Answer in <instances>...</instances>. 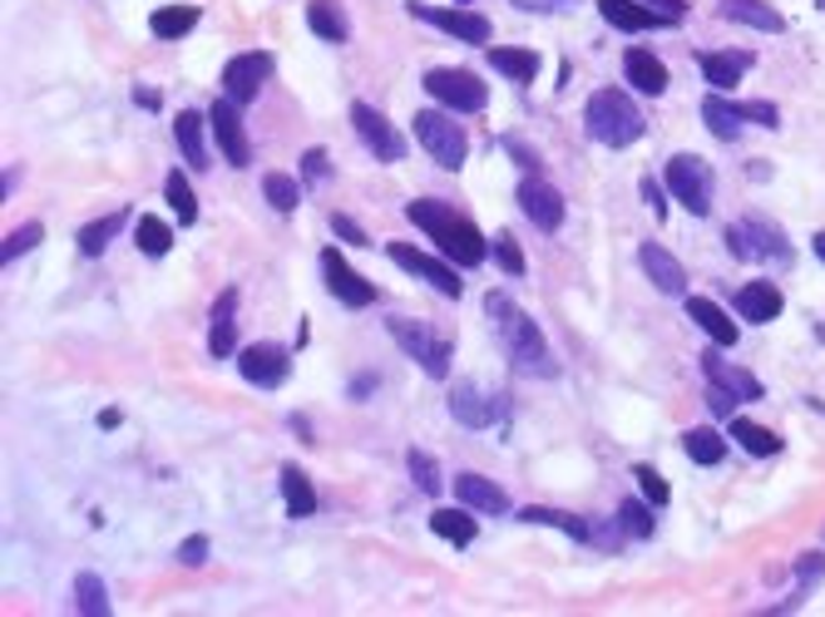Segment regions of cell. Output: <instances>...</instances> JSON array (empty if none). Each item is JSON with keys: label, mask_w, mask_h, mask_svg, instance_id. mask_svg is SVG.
Segmentation results:
<instances>
[{"label": "cell", "mask_w": 825, "mask_h": 617, "mask_svg": "<svg viewBox=\"0 0 825 617\" xmlns=\"http://www.w3.org/2000/svg\"><path fill=\"white\" fill-rule=\"evenodd\" d=\"M326 174H332V158H326V148H306V158H302V178H306V184H322Z\"/></svg>", "instance_id": "cell-49"}, {"label": "cell", "mask_w": 825, "mask_h": 617, "mask_svg": "<svg viewBox=\"0 0 825 617\" xmlns=\"http://www.w3.org/2000/svg\"><path fill=\"white\" fill-rule=\"evenodd\" d=\"M484 316H490L494 342L504 346V356H510V366L520 370V376H534V380H554L558 376L554 351H549L544 332H539L534 316H524L520 306L510 302V296L490 292V296H484Z\"/></svg>", "instance_id": "cell-1"}, {"label": "cell", "mask_w": 825, "mask_h": 617, "mask_svg": "<svg viewBox=\"0 0 825 617\" xmlns=\"http://www.w3.org/2000/svg\"><path fill=\"white\" fill-rule=\"evenodd\" d=\"M702 370H707V380H712L717 390H727V396H737V400H761V380L751 376V370L732 366V360H722V351H707V356H702Z\"/></svg>", "instance_id": "cell-20"}, {"label": "cell", "mask_w": 825, "mask_h": 617, "mask_svg": "<svg viewBox=\"0 0 825 617\" xmlns=\"http://www.w3.org/2000/svg\"><path fill=\"white\" fill-rule=\"evenodd\" d=\"M707 406H712V415H732L737 406H742V400H737V396H727V390H717V386H712V396H707Z\"/></svg>", "instance_id": "cell-54"}, {"label": "cell", "mask_w": 825, "mask_h": 617, "mask_svg": "<svg viewBox=\"0 0 825 617\" xmlns=\"http://www.w3.org/2000/svg\"><path fill=\"white\" fill-rule=\"evenodd\" d=\"M272 70H278V60L268 55V50H248V55H232L223 65V94L238 104H252L262 94V84L272 80Z\"/></svg>", "instance_id": "cell-9"}, {"label": "cell", "mask_w": 825, "mask_h": 617, "mask_svg": "<svg viewBox=\"0 0 825 617\" xmlns=\"http://www.w3.org/2000/svg\"><path fill=\"white\" fill-rule=\"evenodd\" d=\"M410 222H416L420 232H430V242H436L440 252H446L450 262H460V268H474V262H484V238L474 222H464L460 212H450L446 203H436V198H420V203H410Z\"/></svg>", "instance_id": "cell-2"}, {"label": "cell", "mask_w": 825, "mask_h": 617, "mask_svg": "<svg viewBox=\"0 0 825 617\" xmlns=\"http://www.w3.org/2000/svg\"><path fill=\"white\" fill-rule=\"evenodd\" d=\"M262 198L272 203V212H297L302 188H297V178H288V174H268L262 178Z\"/></svg>", "instance_id": "cell-41"}, {"label": "cell", "mask_w": 825, "mask_h": 617, "mask_svg": "<svg viewBox=\"0 0 825 617\" xmlns=\"http://www.w3.org/2000/svg\"><path fill=\"white\" fill-rule=\"evenodd\" d=\"M352 124L380 164H400V158H406V134H400L380 109H372V104H352Z\"/></svg>", "instance_id": "cell-10"}, {"label": "cell", "mask_w": 825, "mask_h": 617, "mask_svg": "<svg viewBox=\"0 0 825 617\" xmlns=\"http://www.w3.org/2000/svg\"><path fill=\"white\" fill-rule=\"evenodd\" d=\"M781 306H786V302H781V292L771 282H746L742 292H737V316H742V322H756V326L776 322Z\"/></svg>", "instance_id": "cell-26"}, {"label": "cell", "mask_w": 825, "mask_h": 617, "mask_svg": "<svg viewBox=\"0 0 825 617\" xmlns=\"http://www.w3.org/2000/svg\"><path fill=\"white\" fill-rule=\"evenodd\" d=\"M322 276H326V286H332L336 302H346V306H372L376 302V286L366 282V276L356 272L336 248L322 252Z\"/></svg>", "instance_id": "cell-13"}, {"label": "cell", "mask_w": 825, "mask_h": 617, "mask_svg": "<svg viewBox=\"0 0 825 617\" xmlns=\"http://www.w3.org/2000/svg\"><path fill=\"white\" fill-rule=\"evenodd\" d=\"M420 20H430V25H440L446 35L464 40V45H490V20L480 15V10H436V6H416Z\"/></svg>", "instance_id": "cell-18"}, {"label": "cell", "mask_w": 825, "mask_h": 617, "mask_svg": "<svg viewBox=\"0 0 825 617\" xmlns=\"http://www.w3.org/2000/svg\"><path fill=\"white\" fill-rule=\"evenodd\" d=\"M208 124H213V138L218 148H223V158L232 168H248L252 164V148H248V134H242V114H238V100H218L213 109H208Z\"/></svg>", "instance_id": "cell-14"}, {"label": "cell", "mask_w": 825, "mask_h": 617, "mask_svg": "<svg viewBox=\"0 0 825 617\" xmlns=\"http://www.w3.org/2000/svg\"><path fill=\"white\" fill-rule=\"evenodd\" d=\"M203 114L198 109H184L174 119V134H178V148H184V164L188 168H208V148H203Z\"/></svg>", "instance_id": "cell-32"}, {"label": "cell", "mask_w": 825, "mask_h": 617, "mask_svg": "<svg viewBox=\"0 0 825 617\" xmlns=\"http://www.w3.org/2000/svg\"><path fill=\"white\" fill-rule=\"evenodd\" d=\"M816 6H821V10H825V0H816Z\"/></svg>", "instance_id": "cell-58"}, {"label": "cell", "mask_w": 825, "mask_h": 617, "mask_svg": "<svg viewBox=\"0 0 825 617\" xmlns=\"http://www.w3.org/2000/svg\"><path fill=\"white\" fill-rule=\"evenodd\" d=\"M332 228H336V232H342V238H346V242H356V248H366V232H362V228H356V222H352V218H332Z\"/></svg>", "instance_id": "cell-55"}, {"label": "cell", "mask_w": 825, "mask_h": 617, "mask_svg": "<svg viewBox=\"0 0 825 617\" xmlns=\"http://www.w3.org/2000/svg\"><path fill=\"white\" fill-rule=\"evenodd\" d=\"M386 332H390V342H396L420 370H426V376L446 380V370H450V342L436 332V326H430V322H410V316H390Z\"/></svg>", "instance_id": "cell-5"}, {"label": "cell", "mask_w": 825, "mask_h": 617, "mask_svg": "<svg viewBox=\"0 0 825 617\" xmlns=\"http://www.w3.org/2000/svg\"><path fill=\"white\" fill-rule=\"evenodd\" d=\"M643 203L652 208V218H668V203H662V188L652 178H643Z\"/></svg>", "instance_id": "cell-53"}, {"label": "cell", "mask_w": 825, "mask_h": 617, "mask_svg": "<svg viewBox=\"0 0 825 617\" xmlns=\"http://www.w3.org/2000/svg\"><path fill=\"white\" fill-rule=\"evenodd\" d=\"M455 494H460V504L474 509V514H510V494L494 480H484V474H460V480H455Z\"/></svg>", "instance_id": "cell-22"}, {"label": "cell", "mask_w": 825, "mask_h": 617, "mask_svg": "<svg viewBox=\"0 0 825 617\" xmlns=\"http://www.w3.org/2000/svg\"><path fill=\"white\" fill-rule=\"evenodd\" d=\"M727 435H732L737 445H742L746 454H756V460H766V454H781V440L771 430H761L756 420H742V415H732V425H727Z\"/></svg>", "instance_id": "cell-35"}, {"label": "cell", "mask_w": 825, "mask_h": 617, "mask_svg": "<svg viewBox=\"0 0 825 617\" xmlns=\"http://www.w3.org/2000/svg\"><path fill=\"white\" fill-rule=\"evenodd\" d=\"M652 509H658V504H643V499H628V504L618 509L628 538H652Z\"/></svg>", "instance_id": "cell-43"}, {"label": "cell", "mask_w": 825, "mask_h": 617, "mask_svg": "<svg viewBox=\"0 0 825 617\" xmlns=\"http://www.w3.org/2000/svg\"><path fill=\"white\" fill-rule=\"evenodd\" d=\"M490 252H494V262H500L510 276H524V252H520V242H514L510 232H494Z\"/></svg>", "instance_id": "cell-45"}, {"label": "cell", "mask_w": 825, "mask_h": 617, "mask_svg": "<svg viewBox=\"0 0 825 617\" xmlns=\"http://www.w3.org/2000/svg\"><path fill=\"white\" fill-rule=\"evenodd\" d=\"M623 534H628V529H613V524H588V544H598V548H618V544H623Z\"/></svg>", "instance_id": "cell-51"}, {"label": "cell", "mask_w": 825, "mask_h": 617, "mask_svg": "<svg viewBox=\"0 0 825 617\" xmlns=\"http://www.w3.org/2000/svg\"><path fill=\"white\" fill-rule=\"evenodd\" d=\"M524 524H544V529H564L568 538H578V544H588V519L578 514H564V509H544V504H524L520 509Z\"/></svg>", "instance_id": "cell-34"}, {"label": "cell", "mask_w": 825, "mask_h": 617, "mask_svg": "<svg viewBox=\"0 0 825 617\" xmlns=\"http://www.w3.org/2000/svg\"><path fill=\"white\" fill-rule=\"evenodd\" d=\"M426 90H430V100L450 114H480L484 109V84H480V74H470V70H430Z\"/></svg>", "instance_id": "cell-8"}, {"label": "cell", "mask_w": 825, "mask_h": 617, "mask_svg": "<svg viewBox=\"0 0 825 617\" xmlns=\"http://www.w3.org/2000/svg\"><path fill=\"white\" fill-rule=\"evenodd\" d=\"M687 316H692V322L702 326L717 346H737V336H742V332H737V322L712 302V296H687Z\"/></svg>", "instance_id": "cell-25"}, {"label": "cell", "mask_w": 825, "mask_h": 617, "mask_svg": "<svg viewBox=\"0 0 825 617\" xmlns=\"http://www.w3.org/2000/svg\"><path fill=\"white\" fill-rule=\"evenodd\" d=\"M238 370H242V380L272 390V386L288 380L292 360H288V351H282V346H248V351H238Z\"/></svg>", "instance_id": "cell-16"}, {"label": "cell", "mask_w": 825, "mask_h": 617, "mask_svg": "<svg viewBox=\"0 0 825 617\" xmlns=\"http://www.w3.org/2000/svg\"><path fill=\"white\" fill-rule=\"evenodd\" d=\"M520 208H524V218L534 222L539 232H558V228H564V194H558V188H549L544 178H524V184H520Z\"/></svg>", "instance_id": "cell-15"}, {"label": "cell", "mask_w": 825, "mask_h": 617, "mask_svg": "<svg viewBox=\"0 0 825 617\" xmlns=\"http://www.w3.org/2000/svg\"><path fill=\"white\" fill-rule=\"evenodd\" d=\"M504 148H510V158H514L520 168H529V174H534V168H544V164H539V148L520 144V138H504Z\"/></svg>", "instance_id": "cell-52"}, {"label": "cell", "mask_w": 825, "mask_h": 617, "mask_svg": "<svg viewBox=\"0 0 825 617\" xmlns=\"http://www.w3.org/2000/svg\"><path fill=\"white\" fill-rule=\"evenodd\" d=\"M178 563H184V568H198V563H208V538H203V534L184 538V544H178Z\"/></svg>", "instance_id": "cell-50"}, {"label": "cell", "mask_w": 825, "mask_h": 617, "mask_svg": "<svg viewBox=\"0 0 825 617\" xmlns=\"http://www.w3.org/2000/svg\"><path fill=\"white\" fill-rule=\"evenodd\" d=\"M490 65L504 74V80H514V84H529L539 74V55L534 50H500L494 45L490 50Z\"/></svg>", "instance_id": "cell-38"}, {"label": "cell", "mask_w": 825, "mask_h": 617, "mask_svg": "<svg viewBox=\"0 0 825 617\" xmlns=\"http://www.w3.org/2000/svg\"><path fill=\"white\" fill-rule=\"evenodd\" d=\"M450 415L464 425V430H490L494 420H500V396L484 386H474V380H455L450 386Z\"/></svg>", "instance_id": "cell-11"}, {"label": "cell", "mask_w": 825, "mask_h": 617, "mask_svg": "<svg viewBox=\"0 0 825 617\" xmlns=\"http://www.w3.org/2000/svg\"><path fill=\"white\" fill-rule=\"evenodd\" d=\"M682 450L692 464H722L727 460V440L717 430H707V425H697V430L682 435Z\"/></svg>", "instance_id": "cell-37"}, {"label": "cell", "mask_w": 825, "mask_h": 617, "mask_svg": "<svg viewBox=\"0 0 825 617\" xmlns=\"http://www.w3.org/2000/svg\"><path fill=\"white\" fill-rule=\"evenodd\" d=\"M238 302H242L238 286H223L213 312H208V351H213L218 360L238 351Z\"/></svg>", "instance_id": "cell-17"}, {"label": "cell", "mask_w": 825, "mask_h": 617, "mask_svg": "<svg viewBox=\"0 0 825 617\" xmlns=\"http://www.w3.org/2000/svg\"><path fill=\"white\" fill-rule=\"evenodd\" d=\"M416 138L426 144V154L436 158L446 174H460V168H464V154H470V144H464V129L450 119L446 109L416 114Z\"/></svg>", "instance_id": "cell-7"}, {"label": "cell", "mask_w": 825, "mask_h": 617, "mask_svg": "<svg viewBox=\"0 0 825 617\" xmlns=\"http://www.w3.org/2000/svg\"><path fill=\"white\" fill-rule=\"evenodd\" d=\"M638 262H643V272H648V282L658 286L662 296H682V292H687V272H682V262H677L672 252L662 248V242H643Z\"/></svg>", "instance_id": "cell-19"}, {"label": "cell", "mask_w": 825, "mask_h": 617, "mask_svg": "<svg viewBox=\"0 0 825 617\" xmlns=\"http://www.w3.org/2000/svg\"><path fill=\"white\" fill-rule=\"evenodd\" d=\"M124 222H129V218H124V212H109V218H94V222H84V228L75 232L80 252H84V258H100V252L109 248V242L124 232Z\"/></svg>", "instance_id": "cell-33"}, {"label": "cell", "mask_w": 825, "mask_h": 617, "mask_svg": "<svg viewBox=\"0 0 825 617\" xmlns=\"http://www.w3.org/2000/svg\"><path fill=\"white\" fill-rule=\"evenodd\" d=\"M727 242H732V258H742V262H771V268H786L791 262L786 232L771 218H756V212L732 222V228H727Z\"/></svg>", "instance_id": "cell-6"}, {"label": "cell", "mask_w": 825, "mask_h": 617, "mask_svg": "<svg viewBox=\"0 0 825 617\" xmlns=\"http://www.w3.org/2000/svg\"><path fill=\"white\" fill-rule=\"evenodd\" d=\"M821 578H825V553H801L796 558V588L811 593Z\"/></svg>", "instance_id": "cell-48"}, {"label": "cell", "mask_w": 825, "mask_h": 617, "mask_svg": "<svg viewBox=\"0 0 825 617\" xmlns=\"http://www.w3.org/2000/svg\"><path fill=\"white\" fill-rule=\"evenodd\" d=\"M811 248H816V258L825 262V232H816V242H811Z\"/></svg>", "instance_id": "cell-57"}, {"label": "cell", "mask_w": 825, "mask_h": 617, "mask_svg": "<svg viewBox=\"0 0 825 617\" xmlns=\"http://www.w3.org/2000/svg\"><path fill=\"white\" fill-rule=\"evenodd\" d=\"M198 25V6H164L149 15V30L158 40H184Z\"/></svg>", "instance_id": "cell-36"}, {"label": "cell", "mask_w": 825, "mask_h": 617, "mask_svg": "<svg viewBox=\"0 0 825 617\" xmlns=\"http://www.w3.org/2000/svg\"><path fill=\"white\" fill-rule=\"evenodd\" d=\"M306 25H312V35L326 40V45H346V35H352L346 10L336 6V0H312V6H306Z\"/></svg>", "instance_id": "cell-28"}, {"label": "cell", "mask_w": 825, "mask_h": 617, "mask_svg": "<svg viewBox=\"0 0 825 617\" xmlns=\"http://www.w3.org/2000/svg\"><path fill=\"white\" fill-rule=\"evenodd\" d=\"M623 74H628V84L643 90L648 100H658V94L668 90V70H662V60L648 55V50H628V55H623Z\"/></svg>", "instance_id": "cell-27"}, {"label": "cell", "mask_w": 825, "mask_h": 617, "mask_svg": "<svg viewBox=\"0 0 825 617\" xmlns=\"http://www.w3.org/2000/svg\"><path fill=\"white\" fill-rule=\"evenodd\" d=\"M662 184H668V194L682 203L692 218H707L712 212V188H717V174L707 158L697 154H672L668 168H662Z\"/></svg>", "instance_id": "cell-4"}, {"label": "cell", "mask_w": 825, "mask_h": 617, "mask_svg": "<svg viewBox=\"0 0 825 617\" xmlns=\"http://www.w3.org/2000/svg\"><path fill=\"white\" fill-rule=\"evenodd\" d=\"M697 65H702L707 84H712L717 94H727V90L742 84V74L751 70V55H746V50H737V55H727V50H707V55H697Z\"/></svg>", "instance_id": "cell-23"}, {"label": "cell", "mask_w": 825, "mask_h": 617, "mask_svg": "<svg viewBox=\"0 0 825 617\" xmlns=\"http://www.w3.org/2000/svg\"><path fill=\"white\" fill-rule=\"evenodd\" d=\"M134 242H139L144 258H164L168 248H174V232H168L164 218H154V212H144L139 222H134Z\"/></svg>", "instance_id": "cell-39"}, {"label": "cell", "mask_w": 825, "mask_h": 617, "mask_svg": "<svg viewBox=\"0 0 825 617\" xmlns=\"http://www.w3.org/2000/svg\"><path fill=\"white\" fill-rule=\"evenodd\" d=\"M430 534H440L455 548H470L480 524L470 519V509H436V514H430Z\"/></svg>", "instance_id": "cell-31"}, {"label": "cell", "mask_w": 825, "mask_h": 617, "mask_svg": "<svg viewBox=\"0 0 825 617\" xmlns=\"http://www.w3.org/2000/svg\"><path fill=\"white\" fill-rule=\"evenodd\" d=\"M406 464H410V474H416V489H420V494H440V464L430 460L426 450H410Z\"/></svg>", "instance_id": "cell-44"}, {"label": "cell", "mask_w": 825, "mask_h": 617, "mask_svg": "<svg viewBox=\"0 0 825 617\" xmlns=\"http://www.w3.org/2000/svg\"><path fill=\"white\" fill-rule=\"evenodd\" d=\"M584 124H588V138L603 144V148H628V144L643 138V129H648L643 114H638V104H633L623 90H594L588 94Z\"/></svg>", "instance_id": "cell-3"}, {"label": "cell", "mask_w": 825, "mask_h": 617, "mask_svg": "<svg viewBox=\"0 0 825 617\" xmlns=\"http://www.w3.org/2000/svg\"><path fill=\"white\" fill-rule=\"evenodd\" d=\"M282 504H288V519H312L316 514V489L297 464H282Z\"/></svg>", "instance_id": "cell-30"}, {"label": "cell", "mask_w": 825, "mask_h": 617, "mask_svg": "<svg viewBox=\"0 0 825 617\" xmlns=\"http://www.w3.org/2000/svg\"><path fill=\"white\" fill-rule=\"evenodd\" d=\"M35 242H40V222H25V228L6 232V242H0V258L15 262V258H25V252L35 248Z\"/></svg>", "instance_id": "cell-46"}, {"label": "cell", "mask_w": 825, "mask_h": 617, "mask_svg": "<svg viewBox=\"0 0 825 617\" xmlns=\"http://www.w3.org/2000/svg\"><path fill=\"white\" fill-rule=\"evenodd\" d=\"M702 119H707V129H712L717 138H737L742 134V124L746 119V104H732L727 94H707L702 100Z\"/></svg>", "instance_id": "cell-29"}, {"label": "cell", "mask_w": 825, "mask_h": 617, "mask_svg": "<svg viewBox=\"0 0 825 617\" xmlns=\"http://www.w3.org/2000/svg\"><path fill=\"white\" fill-rule=\"evenodd\" d=\"M386 252H390V262H396V268L416 272L420 282H430V286H436V292H446V296H460V292H464L460 272H455L450 262H440V258H426V252L406 248V242H386Z\"/></svg>", "instance_id": "cell-12"}, {"label": "cell", "mask_w": 825, "mask_h": 617, "mask_svg": "<svg viewBox=\"0 0 825 617\" xmlns=\"http://www.w3.org/2000/svg\"><path fill=\"white\" fill-rule=\"evenodd\" d=\"M164 198L174 203V218L178 222H198V198H194V188H188V174H168L164 178Z\"/></svg>", "instance_id": "cell-40"}, {"label": "cell", "mask_w": 825, "mask_h": 617, "mask_svg": "<svg viewBox=\"0 0 825 617\" xmlns=\"http://www.w3.org/2000/svg\"><path fill=\"white\" fill-rule=\"evenodd\" d=\"M633 480H638V489H643V499H648V504H668V480H662L658 470H652V464H638V470H633Z\"/></svg>", "instance_id": "cell-47"}, {"label": "cell", "mask_w": 825, "mask_h": 617, "mask_svg": "<svg viewBox=\"0 0 825 617\" xmlns=\"http://www.w3.org/2000/svg\"><path fill=\"white\" fill-rule=\"evenodd\" d=\"M75 608L90 613V617H109V598H104L100 573H80V578H75Z\"/></svg>", "instance_id": "cell-42"}, {"label": "cell", "mask_w": 825, "mask_h": 617, "mask_svg": "<svg viewBox=\"0 0 825 617\" xmlns=\"http://www.w3.org/2000/svg\"><path fill=\"white\" fill-rule=\"evenodd\" d=\"M643 6L662 10V15H668V20H682V15H687V0H643Z\"/></svg>", "instance_id": "cell-56"}, {"label": "cell", "mask_w": 825, "mask_h": 617, "mask_svg": "<svg viewBox=\"0 0 825 617\" xmlns=\"http://www.w3.org/2000/svg\"><path fill=\"white\" fill-rule=\"evenodd\" d=\"M722 15L746 30H761V35H781L786 30V15L776 6H766V0H722Z\"/></svg>", "instance_id": "cell-24"}, {"label": "cell", "mask_w": 825, "mask_h": 617, "mask_svg": "<svg viewBox=\"0 0 825 617\" xmlns=\"http://www.w3.org/2000/svg\"><path fill=\"white\" fill-rule=\"evenodd\" d=\"M598 15L608 20L613 30H662V25H672L662 10H652V6H643V0H598Z\"/></svg>", "instance_id": "cell-21"}]
</instances>
